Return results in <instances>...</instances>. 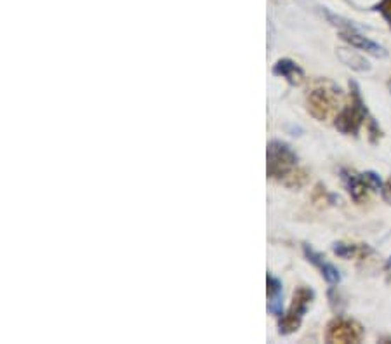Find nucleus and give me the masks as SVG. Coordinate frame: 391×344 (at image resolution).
<instances>
[{
  "label": "nucleus",
  "mask_w": 391,
  "mask_h": 344,
  "mask_svg": "<svg viewBox=\"0 0 391 344\" xmlns=\"http://www.w3.org/2000/svg\"><path fill=\"white\" fill-rule=\"evenodd\" d=\"M271 72H273V75L285 79V82L289 83V85H294V88L301 85L304 80L303 68H301L296 61L289 59V57L278 59L277 63L273 64V70H271Z\"/></svg>",
  "instance_id": "9"
},
{
  "label": "nucleus",
  "mask_w": 391,
  "mask_h": 344,
  "mask_svg": "<svg viewBox=\"0 0 391 344\" xmlns=\"http://www.w3.org/2000/svg\"><path fill=\"white\" fill-rule=\"evenodd\" d=\"M373 11L379 12V14L383 16V19L386 21L388 27H390L391 30V0H379V2L373 8Z\"/></svg>",
  "instance_id": "14"
},
{
  "label": "nucleus",
  "mask_w": 391,
  "mask_h": 344,
  "mask_svg": "<svg viewBox=\"0 0 391 344\" xmlns=\"http://www.w3.org/2000/svg\"><path fill=\"white\" fill-rule=\"evenodd\" d=\"M313 299H315V292L306 285H299L293 294V303H291L287 313L282 315L278 320V332L282 336H289L294 334L301 327L304 315H306L308 308L312 306Z\"/></svg>",
  "instance_id": "4"
},
{
  "label": "nucleus",
  "mask_w": 391,
  "mask_h": 344,
  "mask_svg": "<svg viewBox=\"0 0 391 344\" xmlns=\"http://www.w3.org/2000/svg\"><path fill=\"white\" fill-rule=\"evenodd\" d=\"M364 339V327L351 318L336 317L327 323L325 341L329 344H357Z\"/></svg>",
  "instance_id": "5"
},
{
  "label": "nucleus",
  "mask_w": 391,
  "mask_h": 344,
  "mask_svg": "<svg viewBox=\"0 0 391 344\" xmlns=\"http://www.w3.org/2000/svg\"><path fill=\"white\" fill-rule=\"evenodd\" d=\"M266 285H268V311L275 317L284 315V285L278 278L268 273L266 276Z\"/></svg>",
  "instance_id": "10"
},
{
  "label": "nucleus",
  "mask_w": 391,
  "mask_h": 344,
  "mask_svg": "<svg viewBox=\"0 0 391 344\" xmlns=\"http://www.w3.org/2000/svg\"><path fill=\"white\" fill-rule=\"evenodd\" d=\"M342 101V91L327 79L315 80L306 91V110L313 118L325 122L336 117Z\"/></svg>",
  "instance_id": "1"
},
{
  "label": "nucleus",
  "mask_w": 391,
  "mask_h": 344,
  "mask_svg": "<svg viewBox=\"0 0 391 344\" xmlns=\"http://www.w3.org/2000/svg\"><path fill=\"white\" fill-rule=\"evenodd\" d=\"M338 57L346 64V66H349L351 70H355V72L364 73V72H368V70H370V64H368V61L365 59L364 56H360L357 51L339 47Z\"/></svg>",
  "instance_id": "11"
},
{
  "label": "nucleus",
  "mask_w": 391,
  "mask_h": 344,
  "mask_svg": "<svg viewBox=\"0 0 391 344\" xmlns=\"http://www.w3.org/2000/svg\"><path fill=\"white\" fill-rule=\"evenodd\" d=\"M339 176H341L342 185H345L346 191H348V195L351 197V200H353L355 204L360 205L364 204V202H367L370 188H368V185L365 183L364 174H358L357 170L342 167V169L339 170Z\"/></svg>",
  "instance_id": "6"
},
{
  "label": "nucleus",
  "mask_w": 391,
  "mask_h": 344,
  "mask_svg": "<svg viewBox=\"0 0 391 344\" xmlns=\"http://www.w3.org/2000/svg\"><path fill=\"white\" fill-rule=\"evenodd\" d=\"M364 179L368 185V188H370V191H381V189H383L384 186L383 179H381L379 174H376L374 170H367V172H364Z\"/></svg>",
  "instance_id": "13"
},
{
  "label": "nucleus",
  "mask_w": 391,
  "mask_h": 344,
  "mask_svg": "<svg viewBox=\"0 0 391 344\" xmlns=\"http://www.w3.org/2000/svg\"><path fill=\"white\" fill-rule=\"evenodd\" d=\"M296 152L287 143L280 140H273L266 148V174L268 178L284 185L291 176L299 169L297 166Z\"/></svg>",
  "instance_id": "2"
},
{
  "label": "nucleus",
  "mask_w": 391,
  "mask_h": 344,
  "mask_svg": "<svg viewBox=\"0 0 391 344\" xmlns=\"http://www.w3.org/2000/svg\"><path fill=\"white\" fill-rule=\"evenodd\" d=\"M388 88H390V91H391V79L388 80Z\"/></svg>",
  "instance_id": "17"
},
{
  "label": "nucleus",
  "mask_w": 391,
  "mask_h": 344,
  "mask_svg": "<svg viewBox=\"0 0 391 344\" xmlns=\"http://www.w3.org/2000/svg\"><path fill=\"white\" fill-rule=\"evenodd\" d=\"M367 246H355V243H345V242H336L332 246V252L336 254L341 259H353V257L364 256L365 252H368Z\"/></svg>",
  "instance_id": "12"
},
{
  "label": "nucleus",
  "mask_w": 391,
  "mask_h": 344,
  "mask_svg": "<svg viewBox=\"0 0 391 344\" xmlns=\"http://www.w3.org/2000/svg\"><path fill=\"white\" fill-rule=\"evenodd\" d=\"M381 193H383L384 200L391 202V179H390V181L384 183V186H383V189H381Z\"/></svg>",
  "instance_id": "15"
},
{
  "label": "nucleus",
  "mask_w": 391,
  "mask_h": 344,
  "mask_svg": "<svg viewBox=\"0 0 391 344\" xmlns=\"http://www.w3.org/2000/svg\"><path fill=\"white\" fill-rule=\"evenodd\" d=\"M339 37H341L346 44L355 47V49L365 51V53L370 54V56H374V57L388 56V51L384 49L383 46H379L377 42L370 40V38L365 37L364 34H360L358 28H346V30H339Z\"/></svg>",
  "instance_id": "7"
},
{
  "label": "nucleus",
  "mask_w": 391,
  "mask_h": 344,
  "mask_svg": "<svg viewBox=\"0 0 391 344\" xmlns=\"http://www.w3.org/2000/svg\"><path fill=\"white\" fill-rule=\"evenodd\" d=\"M303 252H304V256H306L308 261L312 263V265H315L316 268L320 269L322 276L327 282H329V284L338 285L339 282H341V273H339V269L336 268L334 265H331V263L327 261L322 254L316 252V250L312 249L310 246H303Z\"/></svg>",
  "instance_id": "8"
},
{
  "label": "nucleus",
  "mask_w": 391,
  "mask_h": 344,
  "mask_svg": "<svg viewBox=\"0 0 391 344\" xmlns=\"http://www.w3.org/2000/svg\"><path fill=\"white\" fill-rule=\"evenodd\" d=\"M368 111L362 99L360 88L355 80H349V101L334 117V127L346 136H357L365 122H368Z\"/></svg>",
  "instance_id": "3"
},
{
  "label": "nucleus",
  "mask_w": 391,
  "mask_h": 344,
  "mask_svg": "<svg viewBox=\"0 0 391 344\" xmlns=\"http://www.w3.org/2000/svg\"><path fill=\"white\" fill-rule=\"evenodd\" d=\"M386 268H388V269H391V257H390V259H388V263H386Z\"/></svg>",
  "instance_id": "16"
}]
</instances>
